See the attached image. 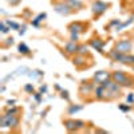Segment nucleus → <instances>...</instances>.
I'll use <instances>...</instances> for the list:
<instances>
[{"label":"nucleus","mask_w":134,"mask_h":134,"mask_svg":"<svg viewBox=\"0 0 134 134\" xmlns=\"http://www.w3.org/2000/svg\"><path fill=\"white\" fill-rule=\"evenodd\" d=\"M109 58H111L114 62L134 67V55H131L130 52L129 54H122V52H118L117 50H111L109 52Z\"/></svg>","instance_id":"1"},{"label":"nucleus","mask_w":134,"mask_h":134,"mask_svg":"<svg viewBox=\"0 0 134 134\" xmlns=\"http://www.w3.org/2000/svg\"><path fill=\"white\" fill-rule=\"evenodd\" d=\"M111 79H113L114 82H117L122 87H133L134 86V79L130 75H127L126 72H124V71L111 72Z\"/></svg>","instance_id":"2"},{"label":"nucleus","mask_w":134,"mask_h":134,"mask_svg":"<svg viewBox=\"0 0 134 134\" xmlns=\"http://www.w3.org/2000/svg\"><path fill=\"white\" fill-rule=\"evenodd\" d=\"M19 124H20V118H19V115H16V114H4V115H2L0 117V126H2L3 129H5V127H18L19 126Z\"/></svg>","instance_id":"3"},{"label":"nucleus","mask_w":134,"mask_h":134,"mask_svg":"<svg viewBox=\"0 0 134 134\" xmlns=\"http://www.w3.org/2000/svg\"><path fill=\"white\" fill-rule=\"evenodd\" d=\"M133 48V40L131 39H121L117 42L114 50H117L118 52H122V54H129Z\"/></svg>","instance_id":"4"},{"label":"nucleus","mask_w":134,"mask_h":134,"mask_svg":"<svg viewBox=\"0 0 134 134\" xmlns=\"http://www.w3.org/2000/svg\"><path fill=\"white\" fill-rule=\"evenodd\" d=\"M54 9L57 11L58 14H60V15H64V16H67V15H70L71 14V11H72V8L67 4L64 0H62V2H57V3H54Z\"/></svg>","instance_id":"5"},{"label":"nucleus","mask_w":134,"mask_h":134,"mask_svg":"<svg viewBox=\"0 0 134 134\" xmlns=\"http://www.w3.org/2000/svg\"><path fill=\"white\" fill-rule=\"evenodd\" d=\"M64 126L69 131H76L78 129L85 127V122L79 119H66L64 121Z\"/></svg>","instance_id":"6"},{"label":"nucleus","mask_w":134,"mask_h":134,"mask_svg":"<svg viewBox=\"0 0 134 134\" xmlns=\"http://www.w3.org/2000/svg\"><path fill=\"white\" fill-rule=\"evenodd\" d=\"M107 8H109V4H107V3H103V2H100V0H97V2H94V3H93V7H91L93 14L97 15V16L102 15Z\"/></svg>","instance_id":"7"},{"label":"nucleus","mask_w":134,"mask_h":134,"mask_svg":"<svg viewBox=\"0 0 134 134\" xmlns=\"http://www.w3.org/2000/svg\"><path fill=\"white\" fill-rule=\"evenodd\" d=\"M94 95L98 100H107V88L103 85H98L94 88Z\"/></svg>","instance_id":"8"},{"label":"nucleus","mask_w":134,"mask_h":134,"mask_svg":"<svg viewBox=\"0 0 134 134\" xmlns=\"http://www.w3.org/2000/svg\"><path fill=\"white\" fill-rule=\"evenodd\" d=\"M94 88H95V86H94L93 82H83L81 85V88H79V94L82 97L88 95V94H91V93L94 94Z\"/></svg>","instance_id":"9"},{"label":"nucleus","mask_w":134,"mask_h":134,"mask_svg":"<svg viewBox=\"0 0 134 134\" xmlns=\"http://www.w3.org/2000/svg\"><path fill=\"white\" fill-rule=\"evenodd\" d=\"M64 51L69 55H75V54H78V51H79V44H78L76 42H74V40L67 42L66 46H64Z\"/></svg>","instance_id":"10"},{"label":"nucleus","mask_w":134,"mask_h":134,"mask_svg":"<svg viewBox=\"0 0 134 134\" xmlns=\"http://www.w3.org/2000/svg\"><path fill=\"white\" fill-rule=\"evenodd\" d=\"M110 78H111V74H110V72H106V71H98V72L93 76V81H94L95 83L100 85V83H103L105 81L110 79Z\"/></svg>","instance_id":"11"},{"label":"nucleus","mask_w":134,"mask_h":134,"mask_svg":"<svg viewBox=\"0 0 134 134\" xmlns=\"http://www.w3.org/2000/svg\"><path fill=\"white\" fill-rule=\"evenodd\" d=\"M86 55L83 54H75V57L72 58V63L76 66V67H83L86 64Z\"/></svg>","instance_id":"12"},{"label":"nucleus","mask_w":134,"mask_h":134,"mask_svg":"<svg viewBox=\"0 0 134 134\" xmlns=\"http://www.w3.org/2000/svg\"><path fill=\"white\" fill-rule=\"evenodd\" d=\"M69 30L70 32H78V34H81L85 31V24L81 23V21H75V23H71L69 26Z\"/></svg>","instance_id":"13"},{"label":"nucleus","mask_w":134,"mask_h":134,"mask_svg":"<svg viewBox=\"0 0 134 134\" xmlns=\"http://www.w3.org/2000/svg\"><path fill=\"white\" fill-rule=\"evenodd\" d=\"M90 46L94 48V50H97V51H99V52H103V47H105V43L100 40V39H93L91 42H90Z\"/></svg>","instance_id":"14"},{"label":"nucleus","mask_w":134,"mask_h":134,"mask_svg":"<svg viewBox=\"0 0 134 134\" xmlns=\"http://www.w3.org/2000/svg\"><path fill=\"white\" fill-rule=\"evenodd\" d=\"M64 2L69 4L72 9H79V8H82V2L81 0H64Z\"/></svg>","instance_id":"15"},{"label":"nucleus","mask_w":134,"mask_h":134,"mask_svg":"<svg viewBox=\"0 0 134 134\" xmlns=\"http://www.w3.org/2000/svg\"><path fill=\"white\" fill-rule=\"evenodd\" d=\"M19 52H21V54H30V48L26 46L24 43H20L19 44Z\"/></svg>","instance_id":"16"},{"label":"nucleus","mask_w":134,"mask_h":134,"mask_svg":"<svg viewBox=\"0 0 134 134\" xmlns=\"http://www.w3.org/2000/svg\"><path fill=\"white\" fill-rule=\"evenodd\" d=\"M44 18H46V14H40V15H39V16H38L35 20L32 21V24H34V26H39V21H42Z\"/></svg>","instance_id":"17"},{"label":"nucleus","mask_w":134,"mask_h":134,"mask_svg":"<svg viewBox=\"0 0 134 134\" xmlns=\"http://www.w3.org/2000/svg\"><path fill=\"white\" fill-rule=\"evenodd\" d=\"M78 54L86 55V54H87V46H79V51H78Z\"/></svg>","instance_id":"18"},{"label":"nucleus","mask_w":134,"mask_h":134,"mask_svg":"<svg viewBox=\"0 0 134 134\" xmlns=\"http://www.w3.org/2000/svg\"><path fill=\"white\" fill-rule=\"evenodd\" d=\"M7 24H8V27H9V28H11V27L15 28V30H18V28H19V24H18V23H14V21H7Z\"/></svg>","instance_id":"19"},{"label":"nucleus","mask_w":134,"mask_h":134,"mask_svg":"<svg viewBox=\"0 0 134 134\" xmlns=\"http://www.w3.org/2000/svg\"><path fill=\"white\" fill-rule=\"evenodd\" d=\"M18 107H12V109H8V111H7V114H18Z\"/></svg>","instance_id":"20"},{"label":"nucleus","mask_w":134,"mask_h":134,"mask_svg":"<svg viewBox=\"0 0 134 134\" xmlns=\"http://www.w3.org/2000/svg\"><path fill=\"white\" fill-rule=\"evenodd\" d=\"M8 2V4H11V5H18L19 3H20V0H7Z\"/></svg>","instance_id":"21"},{"label":"nucleus","mask_w":134,"mask_h":134,"mask_svg":"<svg viewBox=\"0 0 134 134\" xmlns=\"http://www.w3.org/2000/svg\"><path fill=\"white\" fill-rule=\"evenodd\" d=\"M81 109H82L81 106H78V107H74V106H72V107H70V110H69V113L71 114V113H74V111H78V110H81Z\"/></svg>","instance_id":"22"},{"label":"nucleus","mask_w":134,"mask_h":134,"mask_svg":"<svg viewBox=\"0 0 134 134\" xmlns=\"http://www.w3.org/2000/svg\"><path fill=\"white\" fill-rule=\"evenodd\" d=\"M119 109H121L122 111H130V106H124V105H121Z\"/></svg>","instance_id":"23"},{"label":"nucleus","mask_w":134,"mask_h":134,"mask_svg":"<svg viewBox=\"0 0 134 134\" xmlns=\"http://www.w3.org/2000/svg\"><path fill=\"white\" fill-rule=\"evenodd\" d=\"M2 32H3V34H7V32H8V28L5 27L4 23H2Z\"/></svg>","instance_id":"24"},{"label":"nucleus","mask_w":134,"mask_h":134,"mask_svg":"<svg viewBox=\"0 0 134 134\" xmlns=\"http://www.w3.org/2000/svg\"><path fill=\"white\" fill-rule=\"evenodd\" d=\"M127 102H129V103L134 102V97H133L131 94H129V95H127Z\"/></svg>","instance_id":"25"},{"label":"nucleus","mask_w":134,"mask_h":134,"mask_svg":"<svg viewBox=\"0 0 134 134\" xmlns=\"http://www.w3.org/2000/svg\"><path fill=\"white\" fill-rule=\"evenodd\" d=\"M26 90H27V91H34V87H31L30 85H27V86H26Z\"/></svg>","instance_id":"26"}]
</instances>
